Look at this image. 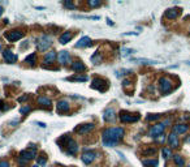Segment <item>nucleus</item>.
I'll return each mask as SVG.
<instances>
[{
  "mask_svg": "<svg viewBox=\"0 0 190 167\" xmlns=\"http://www.w3.org/2000/svg\"><path fill=\"white\" fill-rule=\"evenodd\" d=\"M125 135V131L121 127H112V128H107V129L103 132V145L104 146H115L120 140L124 137Z\"/></svg>",
  "mask_w": 190,
  "mask_h": 167,
  "instance_id": "1",
  "label": "nucleus"
},
{
  "mask_svg": "<svg viewBox=\"0 0 190 167\" xmlns=\"http://www.w3.org/2000/svg\"><path fill=\"white\" fill-rule=\"evenodd\" d=\"M159 89L163 94H168L172 91L173 89V85H172V81L167 77H162L159 78Z\"/></svg>",
  "mask_w": 190,
  "mask_h": 167,
  "instance_id": "2",
  "label": "nucleus"
},
{
  "mask_svg": "<svg viewBox=\"0 0 190 167\" xmlns=\"http://www.w3.org/2000/svg\"><path fill=\"white\" fill-rule=\"evenodd\" d=\"M35 43H37V47L39 51H46L47 48L51 47L52 40H51V38H49L48 35H42V37L38 39V42H35Z\"/></svg>",
  "mask_w": 190,
  "mask_h": 167,
  "instance_id": "3",
  "label": "nucleus"
},
{
  "mask_svg": "<svg viewBox=\"0 0 190 167\" xmlns=\"http://www.w3.org/2000/svg\"><path fill=\"white\" fill-rule=\"evenodd\" d=\"M35 154H37V148L35 146H33V148H30L29 150H24V152H21V154H20V162H22V163H25V162L30 161V159H33V158H35Z\"/></svg>",
  "mask_w": 190,
  "mask_h": 167,
  "instance_id": "4",
  "label": "nucleus"
},
{
  "mask_svg": "<svg viewBox=\"0 0 190 167\" xmlns=\"http://www.w3.org/2000/svg\"><path fill=\"white\" fill-rule=\"evenodd\" d=\"M64 146H65V150H67L68 154H76L77 150H78V146H77L76 141H74L73 139H71V137H67L65 139V142H64Z\"/></svg>",
  "mask_w": 190,
  "mask_h": 167,
  "instance_id": "5",
  "label": "nucleus"
},
{
  "mask_svg": "<svg viewBox=\"0 0 190 167\" xmlns=\"http://www.w3.org/2000/svg\"><path fill=\"white\" fill-rule=\"evenodd\" d=\"M138 119H139L138 114H130V112H125V111L120 112V120L123 123H134Z\"/></svg>",
  "mask_w": 190,
  "mask_h": 167,
  "instance_id": "6",
  "label": "nucleus"
},
{
  "mask_svg": "<svg viewBox=\"0 0 190 167\" xmlns=\"http://www.w3.org/2000/svg\"><path fill=\"white\" fill-rule=\"evenodd\" d=\"M95 128V124L94 123H87V124H81L78 127L74 129V132L78 133V135H86V133L91 132L92 129Z\"/></svg>",
  "mask_w": 190,
  "mask_h": 167,
  "instance_id": "7",
  "label": "nucleus"
},
{
  "mask_svg": "<svg viewBox=\"0 0 190 167\" xmlns=\"http://www.w3.org/2000/svg\"><path fill=\"white\" fill-rule=\"evenodd\" d=\"M164 129H166V124H164V123H159V124H155V125H152L148 133H150V136H152V137L162 136L163 132H164Z\"/></svg>",
  "mask_w": 190,
  "mask_h": 167,
  "instance_id": "8",
  "label": "nucleus"
},
{
  "mask_svg": "<svg viewBox=\"0 0 190 167\" xmlns=\"http://www.w3.org/2000/svg\"><path fill=\"white\" fill-rule=\"evenodd\" d=\"M95 158H96V153L92 152V150H85L82 154V162L85 164H90L95 161Z\"/></svg>",
  "mask_w": 190,
  "mask_h": 167,
  "instance_id": "9",
  "label": "nucleus"
},
{
  "mask_svg": "<svg viewBox=\"0 0 190 167\" xmlns=\"http://www.w3.org/2000/svg\"><path fill=\"white\" fill-rule=\"evenodd\" d=\"M5 38L9 42H16V40H18L21 39L22 37H24V33L20 30H12V31H8V33H5Z\"/></svg>",
  "mask_w": 190,
  "mask_h": 167,
  "instance_id": "10",
  "label": "nucleus"
},
{
  "mask_svg": "<svg viewBox=\"0 0 190 167\" xmlns=\"http://www.w3.org/2000/svg\"><path fill=\"white\" fill-rule=\"evenodd\" d=\"M92 87L100 90V91H104V90L107 89V82H106L103 78L96 77V78H94V80H92Z\"/></svg>",
  "mask_w": 190,
  "mask_h": 167,
  "instance_id": "11",
  "label": "nucleus"
},
{
  "mask_svg": "<svg viewBox=\"0 0 190 167\" xmlns=\"http://www.w3.org/2000/svg\"><path fill=\"white\" fill-rule=\"evenodd\" d=\"M3 58H4V60H5L7 63H9V64L17 62V56H16L11 50H4V51H3Z\"/></svg>",
  "mask_w": 190,
  "mask_h": 167,
  "instance_id": "12",
  "label": "nucleus"
},
{
  "mask_svg": "<svg viewBox=\"0 0 190 167\" xmlns=\"http://www.w3.org/2000/svg\"><path fill=\"white\" fill-rule=\"evenodd\" d=\"M187 129H189V127H187L186 124H176L172 128V131H173L172 133H175V135H182V133H186Z\"/></svg>",
  "mask_w": 190,
  "mask_h": 167,
  "instance_id": "13",
  "label": "nucleus"
},
{
  "mask_svg": "<svg viewBox=\"0 0 190 167\" xmlns=\"http://www.w3.org/2000/svg\"><path fill=\"white\" fill-rule=\"evenodd\" d=\"M57 60L60 64H68L71 62V56H69V52L68 51H60L57 56Z\"/></svg>",
  "mask_w": 190,
  "mask_h": 167,
  "instance_id": "14",
  "label": "nucleus"
},
{
  "mask_svg": "<svg viewBox=\"0 0 190 167\" xmlns=\"http://www.w3.org/2000/svg\"><path fill=\"white\" fill-rule=\"evenodd\" d=\"M56 110H57V112H68L69 111V103L67 101H59L56 105Z\"/></svg>",
  "mask_w": 190,
  "mask_h": 167,
  "instance_id": "15",
  "label": "nucleus"
},
{
  "mask_svg": "<svg viewBox=\"0 0 190 167\" xmlns=\"http://www.w3.org/2000/svg\"><path fill=\"white\" fill-rule=\"evenodd\" d=\"M92 44V40L89 37H82L76 43V47H90Z\"/></svg>",
  "mask_w": 190,
  "mask_h": 167,
  "instance_id": "16",
  "label": "nucleus"
},
{
  "mask_svg": "<svg viewBox=\"0 0 190 167\" xmlns=\"http://www.w3.org/2000/svg\"><path fill=\"white\" fill-rule=\"evenodd\" d=\"M168 144L171 145V148H173V149H176V148H178V137H177V135H175V133H171L168 136Z\"/></svg>",
  "mask_w": 190,
  "mask_h": 167,
  "instance_id": "17",
  "label": "nucleus"
},
{
  "mask_svg": "<svg viewBox=\"0 0 190 167\" xmlns=\"http://www.w3.org/2000/svg\"><path fill=\"white\" fill-rule=\"evenodd\" d=\"M104 120L106 121H112V120H115V118H116V112L112 110V108H107L104 111Z\"/></svg>",
  "mask_w": 190,
  "mask_h": 167,
  "instance_id": "18",
  "label": "nucleus"
},
{
  "mask_svg": "<svg viewBox=\"0 0 190 167\" xmlns=\"http://www.w3.org/2000/svg\"><path fill=\"white\" fill-rule=\"evenodd\" d=\"M178 15H180V11L176 9V8H172V9H168L166 12V17L169 20H175L178 17Z\"/></svg>",
  "mask_w": 190,
  "mask_h": 167,
  "instance_id": "19",
  "label": "nucleus"
},
{
  "mask_svg": "<svg viewBox=\"0 0 190 167\" xmlns=\"http://www.w3.org/2000/svg\"><path fill=\"white\" fill-rule=\"evenodd\" d=\"M38 103H39L40 106H43V107H46V108H49L51 106H52L51 99L47 98V97H39V98H38Z\"/></svg>",
  "mask_w": 190,
  "mask_h": 167,
  "instance_id": "20",
  "label": "nucleus"
},
{
  "mask_svg": "<svg viewBox=\"0 0 190 167\" xmlns=\"http://www.w3.org/2000/svg\"><path fill=\"white\" fill-rule=\"evenodd\" d=\"M55 58H56V52H55V51H49V52H47L46 55H44L43 60H44V63H46V64H51V63H53Z\"/></svg>",
  "mask_w": 190,
  "mask_h": 167,
  "instance_id": "21",
  "label": "nucleus"
},
{
  "mask_svg": "<svg viewBox=\"0 0 190 167\" xmlns=\"http://www.w3.org/2000/svg\"><path fill=\"white\" fill-rule=\"evenodd\" d=\"M72 69H73L74 72H85L86 67L82 62H74L73 65H72Z\"/></svg>",
  "mask_w": 190,
  "mask_h": 167,
  "instance_id": "22",
  "label": "nucleus"
},
{
  "mask_svg": "<svg viewBox=\"0 0 190 167\" xmlns=\"http://www.w3.org/2000/svg\"><path fill=\"white\" fill-rule=\"evenodd\" d=\"M72 38H73V33H72V31H65L64 34L60 37V43H63V44L68 43Z\"/></svg>",
  "mask_w": 190,
  "mask_h": 167,
  "instance_id": "23",
  "label": "nucleus"
},
{
  "mask_svg": "<svg viewBox=\"0 0 190 167\" xmlns=\"http://www.w3.org/2000/svg\"><path fill=\"white\" fill-rule=\"evenodd\" d=\"M142 163L144 167H158L159 162H158V159H143Z\"/></svg>",
  "mask_w": 190,
  "mask_h": 167,
  "instance_id": "24",
  "label": "nucleus"
},
{
  "mask_svg": "<svg viewBox=\"0 0 190 167\" xmlns=\"http://www.w3.org/2000/svg\"><path fill=\"white\" fill-rule=\"evenodd\" d=\"M25 63H28V64H30V65H34L37 63V55H35V54H30V55L25 59Z\"/></svg>",
  "mask_w": 190,
  "mask_h": 167,
  "instance_id": "25",
  "label": "nucleus"
},
{
  "mask_svg": "<svg viewBox=\"0 0 190 167\" xmlns=\"http://www.w3.org/2000/svg\"><path fill=\"white\" fill-rule=\"evenodd\" d=\"M71 81H78V82H85L87 81V76L86 74H81V76H73V77H69Z\"/></svg>",
  "mask_w": 190,
  "mask_h": 167,
  "instance_id": "26",
  "label": "nucleus"
},
{
  "mask_svg": "<svg viewBox=\"0 0 190 167\" xmlns=\"http://www.w3.org/2000/svg\"><path fill=\"white\" fill-rule=\"evenodd\" d=\"M173 161H175V163L177 164L178 167H182L185 164V161H184V158L180 157V155H173Z\"/></svg>",
  "mask_w": 190,
  "mask_h": 167,
  "instance_id": "27",
  "label": "nucleus"
},
{
  "mask_svg": "<svg viewBox=\"0 0 190 167\" xmlns=\"http://www.w3.org/2000/svg\"><path fill=\"white\" fill-rule=\"evenodd\" d=\"M135 63H142V64H156V60H151V59H142V58H139V59H135Z\"/></svg>",
  "mask_w": 190,
  "mask_h": 167,
  "instance_id": "28",
  "label": "nucleus"
},
{
  "mask_svg": "<svg viewBox=\"0 0 190 167\" xmlns=\"http://www.w3.org/2000/svg\"><path fill=\"white\" fill-rule=\"evenodd\" d=\"M159 119H160V115L151 114V115H147V118H146V120H147V121H155V120H159Z\"/></svg>",
  "mask_w": 190,
  "mask_h": 167,
  "instance_id": "29",
  "label": "nucleus"
},
{
  "mask_svg": "<svg viewBox=\"0 0 190 167\" xmlns=\"http://www.w3.org/2000/svg\"><path fill=\"white\" fill-rule=\"evenodd\" d=\"M87 4H89L91 8H95V7H99V5H100L102 1H100V0H89V1H87Z\"/></svg>",
  "mask_w": 190,
  "mask_h": 167,
  "instance_id": "30",
  "label": "nucleus"
},
{
  "mask_svg": "<svg viewBox=\"0 0 190 167\" xmlns=\"http://www.w3.org/2000/svg\"><path fill=\"white\" fill-rule=\"evenodd\" d=\"M163 155H164L166 158L173 157V155H172V150H171V149H168V148H164V149H163Z\"/></svg>",
  "mask_w": 190,
  "mask_h": 167,
  "instance_id": "31",
  "label": "nucleus"
},
{
  "mask_svg": "<svg viewBox=\"0 0 190 167\" xmlns=\"http://www.w3.org/2000/svg\"><path fill=\"white\" fill-rule=\"evenodd\" d=\"M91 60L94 62V64H99V63L102 62V58L99 56V54H95V55H92Z\"/></svg>",
  "mask_w": 190,
  "mask_h": 167,
  "instance_id": "32",
  "label": "nucleus"
},
{
  "mask_svg": "<svg viewBox=\"0 0 190 167\" xmlns=\"http://www.w3.org/2000/svg\"><path fill=\"white\" fill-rule=\"evenodd\" d=\"M121 51H123V54H124V55H132V54L137 52L135 50H132V48H123Z\"/></svg>",
  "mask_w": 190,
  "mask_h": 167,
  "instance_id": "33",
  "label": "nucleus"
},
{
  "mask_svg": "<svg viewBox=\"0 0 190 167\" xmlns=\"http://www.w3.org/2000/svg\"><path fill=\"white\" fill-rule=\"evenodd\" d=\"M30 110H31L30 106H24V107L21 108V114L22 115H26L28 112H30Z\"/></svg>",
  "mask_w": 190,
  "mask_h": 167,
  "instance_id": "34",
  "label": "nucleus"
},
{
  "mask_svg": "<svg viewBox=\"0 0 190 167\" xmlns=\"http://www.w3.org/2000/svg\"><path fill=\"white\" fill-rule=\"evenodd\" d=\"M64 7H67V8H71V9H74V3H72V1H69V0H68V1H64Z\"/></svg>",
  "mask_w": 190,
  "mask_h": 167,
  "instance_id": "35",
  "label": "nucleus"
},
{
  "mask_svg": "<svg viewBox=\"0 0 190 167\" xmlns=\"http://www.w3.org/2000/svg\"><path fill=\"white\" fill-rule=\"evenodd\" d=\"M29 98H30V95H29V94H26V95H24V97H20L18 101H20V102H26Z\"/></svg>",
  "mask_w": 190,
  "mask_h": 167,
  "instance_id": "36",
  "label": "nucleus"
},
{
  "mask_svg": "<svg viewBox=\"0 0 190 167\" xmlns=\"http://www.w3.org/2000/svg\"><path fill=\"white\" fill-rule=\"evenodd\" d=\"M0 167H9V162H7V161H0Z\"/></svg>",
  "mask_w": 190,
  "mask_h": 167,
  "instance_id": "37",
  "label": "nucleus"
},
{
  "mask_svg": "<svg viewBox=\"0 0 190 167\" xmlns=\"http://www.w3.org/2000/svg\"><path fill=\"white\" fill-rule=\"evenodd\" d=\"M38 162H39V164H46L47 159H46V158H43V157H40L39 159H38Z\"/></svg>",
  "mask_w": 190,
  "mask_h": 167,
  "instance_id": "38",
  "label": "nucleus"
},
{
  "mask_svg": "<svg viewBox=\"0 0 190 167\" xmlns=\"http://www.w3.org/2000/svg\"><path fill=\"white\" fill-rule=\"evenodd\" d=\"M123 85H124V86H129V85H132V81H130V80H124Z\"/></svg>",
  "mask_w": 190,
  "mask_h": 167,
  "instance_id": "39",
  "label": "nucleus"
},
{
  "mask_svg": "<svg viewBox=\"0 0 190 167\" xmlns=\"http://www.w3.org/2000/svg\"><path fill=\"white\" fill-rule=\"evenodd\" d=\"M3 105H4V102H3V101H0V108H3V107H4ZM4 108H5V107H4Z\"/></svg>",
  "mask_w": 190,
  "mask_h": 167,
  "instance_id": "40",
  "label": "nucleus"
},
{
  "mask_svg": "<svg viewBox=\"0 0 190 167\" xmlns=\"http://www.w3.org/2000/svg\"><path fill=\"white\" fill-rule=\"evenodd\" d=\"M3 11H4V9H3V7L0 5V16H1V13H3Z\"/></svg>",
  "mask_w": 190,
  "mask_h": 167,
  "instance_id": "41",
  "label": "nucleus"
},
{
  "mask_svg": "<svg viewBox=\"0 0 190 167\" xmlns=\"http://www.w3.org/2000/svg\"><path fill=\"white\" fill-rule=\"evenodd\" d=\"M187 64H189V65H190V62H189V63H187Z\"/></svg>",
  "mask_w": 190,
  "mask_h": 167,
  "instance_id": "42",
  "label": "nucleus"
},
{
  "mask_svg": "<svg viewBox=\"0 0 190 167\" xmlns=\"http://www.w3.org/2000/svg\"><path fill=\"white\" fill-rule=\"evenodd\" d=\"M33 167H38V166H33Z\"/></svg>",
  "mask_w": 190,
  "mask_h": 167,
  "instance_id": "43",
  "label": "nucleus"
},
{
  "mask_svg": "<svg viewBox=\"0 0 190 167\" xmlns=\"http://www.w3.org/2000/svg\"><path fill=\"white\" fill-rule=\"evenodd\" d=\"M0 48H1V44H0Z\"/></svg>",
  "mask_w": 190,
  "mask_h": 167,
  "instance_id": "44",
  "label": "nucleus"
},
{
  "mask_svg": "<svg viewBox=\"0 0 190 167\" xmlns=\"http://www.w3.org/2000/svg\"><path fill=\"white\" fill-rule=\"evenodd\" d=\"M187 167H190V166H187Z\"/></svg>",
  "mask_w": 190,
  "mask_h": 167,
  "instance_id": "45",
  "label": "nucleus"
}]
</instances>
